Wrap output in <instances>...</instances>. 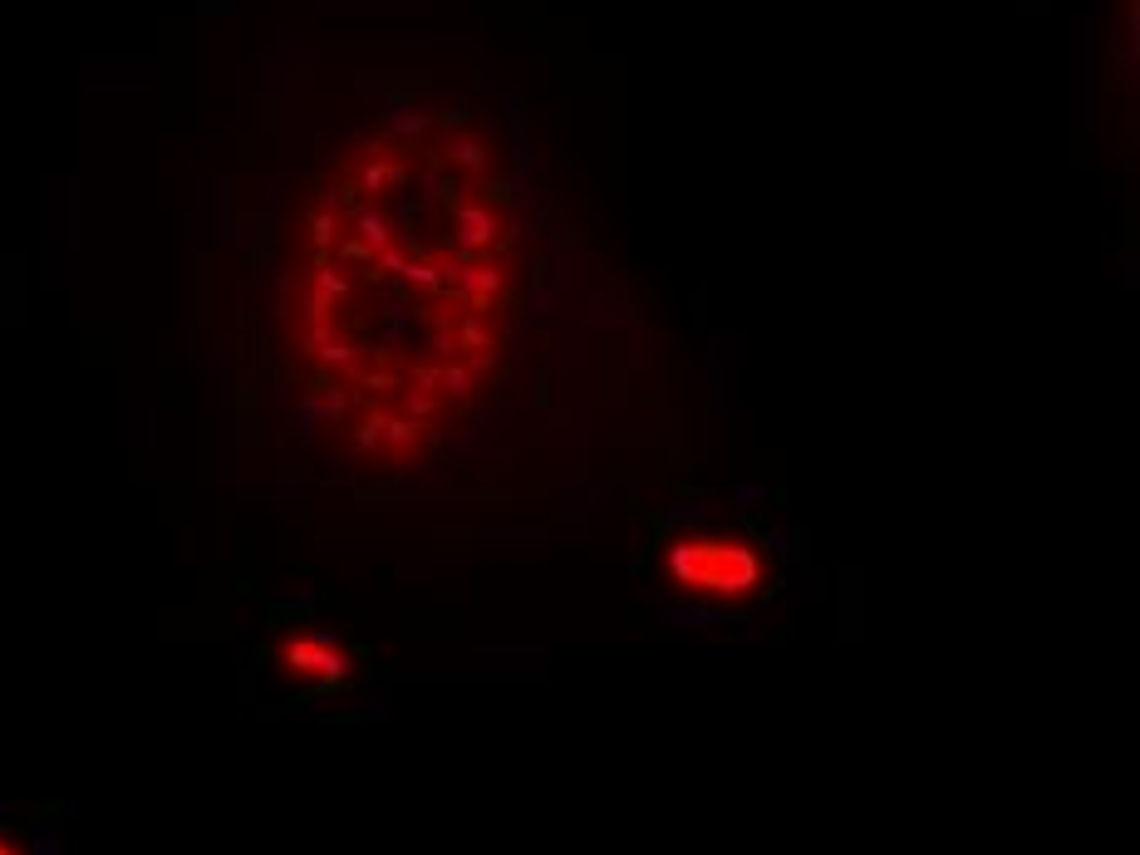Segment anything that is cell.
Listing matches in <instances>:
<instances>
[{"instance_id":"1","label":"cell","mask_w":1140,"mask_h":855,"mask_svg":"<svg viewBox=\"0 0 1140 855\" xmlns=\"http://www.w3.org/2000/svg\"><path fill=\"white\" fill-rule=\"evenodd\" d=\"M664 580L693 600V605H713V610H742L752 600L767 595V556L757 541H747L742 531H684L669 541L664 551Z\"/></svg>"},{"instance_id":"2","label":"cell","mask_w":1140,"mask_h":855,"mask_svg":"<svg viewBox=\"0 0 1140 855\" xmlns=\"http://www.w3.org/2000/svg\"><path fill=\"white\" fill-rule=\"evenodd\" d=\"M457 227H462V241L477 246V241H492V227H497V222H492V212H477V207H472V212L457 217Z\"/></svg>"},{"instance_id":"3","label":"cell","mask_w":1140,"mask_h":855,"mask_svg":"<svg viewBox=\"0 0 1140 855\" xmlns=\"http://www.w3.org/2000/svg\"><path fill=\"white\" fill-rule=\"evenodd\" d=\"M0 855H30V851H25V846L10 836V831H0Z\"/></svg>"}]
</instances>
